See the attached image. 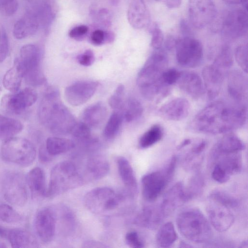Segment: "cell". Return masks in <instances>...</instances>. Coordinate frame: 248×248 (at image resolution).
Here are the masks:
<instances>
[{
    "label": "cell",
    "mask_w": 248,
    "mask_h": 248,
    "mask_svg": "<svg viewBox=\"0 0 248 248\" xmlns=\"http://www.w3.org/2000/svg\"><path fill=\"white\" fill-rule=\"evenodd\" d=\"M163 135L162 127L159 124H154L141 136L139 146L141 149L149 148L160 141Z\"/></svg>",
    "instance_id": "74e56055"
},
{
    "label": "cell",
    "mask_w": 248,
    "mask_h": 248,
    "mask_svg": "<svg viewBox=\"0 0 248 248\" xmlns=\"http://www.w3.org/2000/svg\"><path fill=\"white\" fill-rule=\"evenodd\" d=\"M39 155L40 160L43 162L49 161L52 156L48 154L46 147L40 148Z\"/></svg>",
    "instance_id": "6f0895ef"
},
{
    "label": "cell",
    "mask_w": 248,
    "mask_h": 248,
    "mask_svg": "<svg viewBox=\"0 0 248 248\" xmlns=\"http://www.w3.org/2000/svg\"><path fill=\"white\" fill-rule=\"evenodd\" d=\"M247 10L236 7L229 10L223 16L220 32L229 40H235L247 34L248 31Z\"/></svg>",
    "instance_id": "7c38bea8"
},
{
    "label": "cell",
    "mask_w": 248,
    "mask_h": 248,
    "mask_svg": "<svg viewBox=\"0 0 248 248\" xmlns=\"http://www.w3.org/2000/svg\"><path fill=\"white\" fill-rule=\"evenodd\" d=\"M26 178L22 173L9 170L2 174L0 186L5 200L11 205L24 206L28 200Z\"/></svg>",
    "instance_id": "ba28073f"
},
{
    "label": "cell",
    "mask_w": 248,
    "mask_h": 248,
    "mask_svg": "<svg viewBox=\"0 0 248 248\" xmlns=\"http://www.w3.org/2000/svg\"><path fill=\"white\" fill-rule=\"evenodd\" d=\"M206 210L210 224L219 232L228 230L234 221L233 209L216 200L208 198Z\"/></svg>",
    "instance_id": "5bb4252c"
},
{
    "label": "cell",
    "mask_w": 248,
    "mask_h": 248,
    "mask_svg": "<svg viewBox=\"0 0 248 248\" xmlns=\"http://www.w3.org/2000/svg\"><path fill=\"white\" fill-rule=\"evenodd\" d=\"M156 50L148 58L137 79L141 94L148 100H153L156 96L162 98L169 93V88L161 80L162 73L168 67V59L164 51Z\"/></svg>",
    "instance_id": "3957f363"
},
{
    "label": "cell",
    "mask_w": 248,
    "mask_h": 248,
    "mask_svg": "<svg viewBox=\"0 0 248 248\" xmlns=\"http://www.w3.org/2000/svg\"><path fill=\"white\" fill-rule=\"evenodd\" d=\"M108 110L102 102L94 103L86 108L82 114V122L89 127L100 125L105 120Z\"/></svg>",
    "instance_id": "f546056e"
},
{
    "label": "cell",
    "mask_w": 248,
    "mask_h": 248,
    "mask_svg": "<svg viewBox=\"0 0 248 248\" xmlns=\"http://www.w3.org/2000/svg\"><path fill=\"white\" fill-rule=\"evenodd\" d=\"M225 74L211 64L205 66L202 71V77L208 98L213 100L219 94Z\"/></svg>",
    "instance_id": "7402d4cb"
},
{
    "label": "cell",
    "mask_w": 248,
    "mask_h": 248,
    "mask_svg": "<svg viewBox=\"0 0 248 248\" xmlns=\"http://www.w3.org/2000/svg\"><path fill=\"white\" fill-rule=\"evenodd\" d=\"M56 223V214L52 209L45 207L38 211L34 218V228L41 241L47 243L53 239Z\"/></svg>",
    "instance_id": "e0dca14e"
},
{
    "label": "cell",
    "mask_w": 248,
    "mask_h": 248,
    "mask_svg": "<svg viewBox=\"0 0 248 248\" xmlns=\"http://www.w3.org/2000/svg\"><path fill=\"white\" fill-rule=\"evenodd\" d=\"M83 247L85 248H106V246L103 245L102 243L100 242L93 241V240H89L88 241H86L84 243Z\"/></svg>",
    "instance_id": "94428289"
},
{
    "label": "cell",
    "mask_w": 248,
    "mask_h": 248,
    "mask_svg": "<svg viewBox=\"0 0 248 248\" xmlns=\"http://www.w3.org/2000/svg\"><path fill=\"white\" fill-rule=\"evenodd\" d=\"M24 73L18 58L14 61L13 66L4 74L2 84L3 87L11 93L18 92L21 86Z\"/></svg>",
    "instance_id": "1f68e13d"
},
{
    "label": "cell",
    "mask_w": 248,
    "mask_h": 248,
    "mask_svg": "<svg viewBox=\"0 0 248 248\" xmlns=\"http://www.w3.org/2000/svg\"><path fill=\"white\" fill-rule=\"evenodd\" d=\"M117 165L120 177L130 194L134 196L137 194L138 185L136 177L130 163L123 156L117 159Z\"/></svg>",
    "instance_id": "83f0119b"
},
{
    "label": "cell",
    "mask_w": 248,
    "mask_h": 248,
    "mask_svg": "<svg viewBox=\"0 0 248 248\" xmlns=\"http://www.w3.org/2000/svg\"><path fill=\"white\" fill-rule=\"evenodd\" d=\"M176 83L182 91L193 99L201 98L205 92L202 78L194 72H181Z\"/></svg>",
    "instance_id": "603a6c76"
},
{
    "label": "cell",
    "mask_w": 248,
    "mask_h": 248,
    "mask_svg": "<svg viewBox=\"0 0 248 248\" xmlns=\"http://www.w3.org/2000/svg\"><path fill=\"white\" fill-rule=\"evenodd\" d=\"M7 247V246L5 245V244L0 242V248H5Z\"/></svg>",
    "instance_id": "e7e4bbea"
},
{
    "label": "cell",
    "mask_w": 248,
    "mask_h": 248,
    "mask_svg": "<svg viewBox=\"0 0 248 248\" xmlns=\"http://www.w3.org/2000/svg\"><path fill=\"white\" fill-rule=\"evenodd\" d=\"M37 97L33 89L26 88L19 92L3 95L0 101V107L8 113L20 114L34 104Z\"/></svg>",
    "instance_id": "9a60e30c"
},
{
    "label": "cell",
    "mask_w": 248,
    "mask_h": 248,
    "mask_svg": "<svg viewBox=\"0 0 248 248\" xmlns=\"http://www.w3.org/2000/svg\"><path fill=\"white\" fill-rule=\"evenodd\" d=\"M88 31L89 28L87 26L80 25L71 29L68 34L71 38L78 41H80L86 36Z\"/></svg>",
    "instance_id": "db71d44e"
},
{
    "label": "cell",
    "mask_w": 248,
    "mask_h": 248,
    "mask_svg": "<svg viewBox=\"0 0 248 248\" xmlns=\"http://www.w3.org/2000/svg\"><path fill=\"white\" fill-rule=\"evenodd\" d=\"M75 146L74 142L70 139L52 137L47 138L45 147L48 154L54 156L68 152Z\"/></svg>",
    "instance_id": "e575fe53"
},
{
    "label": "cell",
    "mask_w": 248,
    "mask_h": 248,
    "mask_svg": "<svg viewBox=\"0 0 248 248\" xmlns=\"http://www.w3.org/2000/svg\"><path fill=\"white\" fill-rule=\"evenodd\" d=\"M247 117V109L245 105L232 106L216 101L196 115L191 126L194 130L205 134L227 133L243 126Z\"/></svg>",
    "instance_id": "6da1fadb"
},
{
    "label": "cell",
    "mask_w": 248,
    "mask_h": 248,
    "mask_svg": "<svg viewBox=\"0 0 248 248\" xmlns=\"http://www.w3.org/2000/svg\"><path fill=\"white\" fill-rule=\"evenodd\" d=\"M0 155L6 162L27 167L34 161L36 151L34 145L28 140L14 137L4 140L0 147Z\"/></svg>",
    "instance_id": "8992f818"
},
{
    "label": "cell",
    "mask_w": 248,
    "mask_h": 248,
    "mask_svg": "<svg viewBox=\"0 0 248 248\" xmlns=\"http://www.w3.org/2000/svg\"><path fill=\"white\" fill-rule=\"evenodd\" d=\"M177 157L173 155L166 166L161 170L144 175L141 179L142 194L148 202L156 200L172 178L175 170Z\"/></svg>",
    "instance_id": "52a82bcc"
},
{
    "label": "cell",
    "mask_w": 248,
    "mask_h": 248,
    "mask_svg": "<svg viewBox=\"0 0 248 248\" xmlns=\"http://www.w3.org/2000/svg\"><path fill=\"white\" fill-rule=\"evenodd\" d=\"M114 40L112 33L97 29L92 32L90 35L91 43L95 46H100L107 43H110Z\"/></svg>",
    "instance_id": "f6af8a7d"
},
{
    "label": "cell",
    "mask_w": 248,
    "mask_h": 248,
    "mask_svg": "<svg viewBox=\"0 0 248 248\" xmlns=\"http://www.w3.org/2000/svg\"></svg>",
    "instance_id": "03108f58"
},
{
    "label": "cell",
    "mask_w": 248,
    "mask_h": 248,
    "mask_svg": "<svg viewBox=\"0 0 248 248\" xmlns=\"http://www.w3.org/2000/svg\"><path fill=\"white\" fill-rule=\"evenodd\" d=\"M124 91V86L122 84L119 85L113 94L109 99V105L115 110H121L124 106L123 100Z\"/></svg>",
    "instance_id": "c3c4849f"
},
{
    "label": "cell",
    "mask_w": 248,
    "mask_h": 248,
    "mask_svg": "<svg viewBox=\"0 0 248 248\" xmlns=\"http://www.w3.org/2000/svg\"><path fill=\"white\" fill-rule=\"evenodd\" d=\"M181 72L175 68H167L162 73L161 80L163 84L168 87L176 83L181 75Z\"/></svg>",
    "instance_id": "681fc988"
},
{
    "label": "cell",
    "mask_w": 248,
    "mask_h": 248,
    "mask_svg": "<svg viewBox=\"0 0 248 248\" xmlns=\"http://www.w3.org/2000/svg\"><path fill=\"white\" fill-rule=\"evenodd\" d=\"M190 104L188 101L181 97L174 98L163 104L158 109L159 115L163 119L179 121L188 115Z\"/></svg>",
    "instance_id": "ffe728a7"
},
{
    "label": "cell",
    "mask_w": 248,
    "mask_h": 248,
    "mask_svg": "<svg viewBox=\"0 0 248 248\" xmlns=\"http://www.w3.org/2000/svg\"><path fill=\"white\" fill-rule=\"evenodd\" d=\"M98 83L96 81L81 80L67 86L64 91L66 101L71 105L78 106L87 102L94 94Z\"/></svg>",
    "instance_id": "ac0fdd59"
},
{
    "label": "cell",
    "mask_w": 248,
    "mask_h": 248,
    "mask_svg": "<svg viewBox=\"0 0 248 248\" xmlns=\"http://www.w3.org/2000/svg\"><path fill=\"white\" fill-rule=\"evenodd\" d=\"M127 15L129 24L135 29H142L151 24V15L144 0H132Z\"/></svg>",
    "instance_id": "44dd1931"
},
{
    "label": "cell",
    "mask_w": 248,
    "mask_h": 248,
    "mask_svg": "<svg viewBox=\"0 0 248 248\" xmlns=\"http://www.w3.org/2000/svg\"><path fill=\"white\" fill-rule=\"evenodd\" d=\"M208 198L226 204L233 209L237 208L239 206V202L236 199L221 190L217 189L212 191Z\"/></svg>",
    "instance_id": "b9f144b4"
},
{
    "label": "cell",
    "mask_w": 248,
    "mask_h": 248,
    "mask_svg": "<svg viewBox=\"0 0 248 248\" xmlns=\"http://www.w3.org/2000/svg\"><path fill=\"white\" fill-rule=\"evenodd\" d=\"M177 62L181 66L194 68L198 66L203 58L201 42L192 35L177 38L174 48Z\"/></svg>",
    "instance_id": "30bf717a"
},
{
    "label": "cell",
    "mask_w": 248,
    "mask_h": 248,
    "mask_svg": "<svg viewBox=\"0 0 248 248\" xmlns=\"http://www.w3.org/2000/svg\"><path fill=\"white\" fill-rule=\"evenodd\" d=\"M188 201L184 185L179 182L167 191L159 206L162 214L166 217Z\"/></svg>",
    "instance_id": "d6986e66"
},
{
    "label": "cell",
    "mask_w": 248,
    "mask_h": 248,
    "mask_svg": "<svg viewBox=\"0 0 248 248\" xmlns=\"http://www.w3.org/2000/svg\"><path fill=\"white\" fill-rule=\"evenodd\" d=\"M192 142V140L191 139H186L184 140L182 142L180 143V144L177 146V149L178 150H180L186 146H188Z\"/></svg>",
    "instance_id": "6125c7cd"
},
{
    "label": "cell",
    "mask_w": 248,
    "mask_h": 248,
    "mask_svg": "<svg viewBox=\"0 0 248 248\" xmlns=\"http://www.w3.org/2000/svg\"><path fill=\"white\" fill-rule=\"evenodd\" d=\"M22 216L12 206L6 204L0 205V219L7 223H16L22 220Z\"/></svg>",
    "instance_id": "7bdbcfd3"
},
{
    "label": "cell",
    "mask_w": 248,
    "mask_h": 248,
    "mask_svg": "<svg viewBox=\"0 0 248 248\" xmlns=\"http://www.w3.org/2000/svg\"><path fill=\"white\" fill-rule=\"evenodd\" d=\"M9 230L8 229L0 226V237L7 239Z\"/></svg>",
    "instance_id": "be15d7a7"
},
{
    "label": "cell",
    "mask_w": 248,
    "mask_h": 248,
    "mask_svg": "<svg viewBox=\"0 0 248 248\" xmlns=\"http://www.w3.org/2000/svg\"><path fill=\"white\" fill-rule=\"evenodd\" d=\"M39 117L44 125L57 135L71 133L77 124L74 116L60 101L59 92L54 88L49 89L42 99Z\"/></svg>",
    "instance_id": "7a4b0ae2"
},
{
    "label": "cell",
    "mask_w": 248,
    "mask_h": 248,
    "mask_svg": "<svg viewBox=\"0 0 248 248\" xmlns=\"http://www.w3.org/2000/svg\"><path fill=\"white\" fill-rule=\"evenodd\" d=\"M149 31L151 35V46L156 50L160 49L164 41L163 33L158 23H151Z\"/></svg>",
    "instance_id": "ee69618b"
},
{
    "label": "cell",
    "mask_w": 248,
    "mask_h": 248,
    "mask_svg": "<svg viewBox=\"0 0 248 248\" xmlns=\"http://www.w3.org/2000/svg\"><path fill=\"white\" fill-rule=\"evenodd\" d=\"M204 186V180L200 172L194 174L190 179L185 191L188 200L198 197L201 194Z\"/></svg>",
    "instance_id": "f35d334b"
},
{
    "label": "cell",
    "mask_w": 248,
    "mask_h": 248,
    "mask_svg": "<svg viewBox=\"0 0 248 248\" xmlns=\"http://www.w3.org/2000/svg\"><path fill=\"white\" fill-rule=\"evenodd\" d=\"M123 121V115L120 111L115 110L108 119L104 130V136L108 139L113 138L117 134Z\"/></svg>",
    "instance_id": "ab89813d"
},
{
    "label": "cell",
    "mask_w": 248,
    "mask_h": 248,
    "mask_svg": "<svg viewBox=\"0 0 248 248\" xmlns=\"http://www.w3.org/2000/svg\"><path fill=\"white\" fill-rule=\"evenodd\" d=\"M28 84L32 86L42 84L45 78L40 68L41 51L36 45L27 44L21 47L18 58Z\"/></svg>",
    "instance_id": "9c48e42d"
},
{
    "label": "cell",
    "mask_w": 248,
    "mask_h": 248,
    "mask_svg": "<svg viewBox=\"0 0 248 248\" xmlns=\"http://www.w3.org/2000/svg\"><path fill=\"white\" fill-rule=\"evenodd\" d=\"M9 40L7 33L2 28L0 36V62L7 58L9 52Z\"/></svg>",
    "instance_id": "f5cc1de1"
},
{
    "label": "cell",
    "mask_w": 248,
    "mask_h": 248,
    "mask_svg": "<svg viewBox=\"0 0 248 248\" xmlns=\"http://www.w3.org/2000/svg\"><path fill=\"white\" fill-rule=\"evenodd\" d=\"M71 133L80 141L87 142L91 140L90 127L82 122L77 123Z\"/></svg>",
    "instance_id": "7dc6e473"
},
{
    "label": "cell",
    "mask_w": 248,
    "mask_h": 248,
    "mask_svg": "<svg viewBox=\"0 0 248 248\" xmlns=\"http://www.w3.org/2000/svg\"><path fill=\"white\" fill-rule=\"evenodd\" d=\"M124 239L126 244L132 248H142L144 243L138 233L135 231L128 232L125 235Z\"/></svg>",
    "instance_id": "f907efd6"
},
{
    "label": "cell",
    "mask_w": 248,
    "mask_h": 248,
    "mask_svg": "<svg viewBox=\"0 0 248 248\" xmlns=\"http://www.w3.org/2000/svg\"><path fill=\"white\" fill-rule=\"evenodd\" d=\"M164 4L169 9H173L179 7L182 2V0H154Z\"/></svg>",
    "instance_id": "9f6ffc18"
},
{
    "label": "cell",
    "mask_w": 248,
    "mask_h": 248,
    "mask_svg": "<svg viewBox=\"0 0 248 248\" xmlns=\"http://www.w3.org/2000/svg\"><path fill=\"white\" fill-rule=\"evenodd\" d=\"M82 175L76 165L71 161H63L52 169L46 197H54L81 185Z\"/></svg>",
    "instance_id": "5b68a950"
},
{
    "label": "cell",
    "mask_w": 248,
    "mask_h": 248,
    "mask_svg": "<svg viewBox=\"0 0 248 248\" xmlns=\"http://www.w3.org/2000/svg\"><path fill=\"white\" fill-rule=\"evenodd\" d=\"M78 63L83 66H88L92 65L94 61V56L93 52L88 49L77 57Z\"/></svg>",
    "instance_id": "11a10c76"
},
{
    "label": "cell",
    "mask_w": 248,
    "mask_h": 248,
    "mask_svg": "<svg viewBox=\"0 0 248 248\" xmlns=\"http://www.w3.org/2000/svg\"><path fill=\"white\" fill-rule=\"evenodd\" d=\"M177 239V233L171 222H168L162 225L156 235V244L160 248L170 247Z\"/></svg>",
    "instance_id": "d590c367"
},
{
    "label": "cell",
    "mask_w": 248,
    "mask_h": 248,
    "mask_svg": "<svg viewBox=\"0 0 248 248\" xmlns=\"http://www.w3.org/2000/svg\"><path fill=\"white\" fill-rule=\"evenodd\" d=\"M27 184L34 198L46 197L47 188L45 174L39 167L32 169L26 178Z\"/></svg>",
    "instance_id": "4316f807"
},
{
    "label": "cell",
    "mask_w": 248,
    "mask_h": 248,
    "mask_svg": "<svg viewBox=\"0 0 248 248\" xmlns=\"http://www.w3.org/2000/svg\"><path fill=\"white\" fill-rule=\"evenodd\" d=\"M209 160L211 167H217L230 178L239 172L242 168L241 152H221L212 148Z\"/></svg>",
    "instance_id": "2e32d148"
},
{
    "label": "cell",
    "mask_w": 248,
    "mask_h": 248,
    "mask_svg": "<svg viewBox=\"0 0 248 248\" xmlns=\"http://www.w3.org/2000/svg\"><path fill=\"white\" fill-rule=\"evenodd\" d=\"M164 218L159 205L147 206L140 211L135 222L142 227L155 229L161 223Z\"/></svg>",
    "instance_id": "484cf974"
},
{
    "label": "cell",
    "mask_w": 248,
    "mask_h": 248,
    "mask_svg": "<svg viewBox=\"0 0 248 248\" xmlns=\"http://www.w3.org/2000/svg\"><path fill=\"white\" fill-rule=\"evenodd\" d=\"M109 170L107 160L102 157L94 156L90 158L86 165L85 179L98 180L105 177Z\"/></svg>",
    "instance_id": "4dcf8cb0"
},
{
    "label": "cell",
    "mask_w": 248,
    "mask_h": 248,
    "mask_svg": "<svg viewBox=\"0 0 248 248\" xmlns=\"http://www.w3.org/2000/svg\"><path fill=\"white\" fill-rule=\"evenodd\" d=\"M176 40L177 38H175L172 35L168 36L165 41V46L166 49L169 50L174 49Z\"/></svg>",
    "instance_id": "680465c9"
},
{
    "label": "cell",
    "mask_w": 248,
    "mask_h": 248,
    "mask_svg": "<svg viewBox=\"0 0 248 248\" xmlns=\"http://www.w3.org/2000/svg\"><path fill=\"white\" fill-rule=\"evenodd\" d=\"M40 21L35 12L28 11L15 24L13 35L17 39H22L34 34L39 29Z\"/></svg>",
    "instance_id": "d4e9b609"
},
{
    "label": "cell",
    "mask_w": 248,
    "mask_h": 248,
    "mask_svg": "<svg viewBox=\"0 0 248 248\" xmlns=\"http://www.w3.org/2000/svg\"><path fill=\"white\" fill-rule=\"evenodd\" d=\"M23 128L19 120L0 114V140H5L15 137Z\"/></svg>",
    "instance_id": "836d02e7"
},
{
    "label": "cell",
    "mask_w": 248,
    "mask_h": 248,
    "mask_svg": "<svg viewBox=\"0 0 248 248\" xmlns=\"http://www.w3.org/2000/svg\"><path fill=\"white\" fill-rule=\"evenodd\" d=\"M225 3L231 5H242L247 9V0H222Z\"/></svg>",
    "instance_id": "91938a15"
},
{
    "label": "cell",
    "mask_w": 248,
    "mask_h": 248,
    "mask_svg": "<svg viewBox=\"0 0 248 248\" xmlns=\"http://www.w3.org/2000/svg\"><path fill=\"white\" fill-rule=\"evenodd\" d=\"M228 93L234 101L242 104L247 98L248 81L244 73L233 70L228 74Z\"/></svg>",
    "instance_id": "cb8c5ba5"
},
{
    "label": "cell",
    "mask_w": 248,
    "mask_h": 248,
    "mask_svg": "<svg viewBox=\"0 0 248 248\" xmlns=\"http://www.w3.org/2000/svg\"><path fill=\"white\" fill-rule=\"evenodd\" d=\"M123 198L111 188L101 186L87 192L84 197V203L91 212L99 214L116 208Z\"/></svg>",
    "instance_id": "8fae6325"
},
{
    "label": "cell",
    "mask_w": 248,
    "mask_h": 248,
    "mask_svg": "<svg viewBox=\"0 0 248 248\" xmlns=\"http://www.w3.org/2000/svg\"><path fill=\"white\" fill-rule=\"evenodd\" d=\"M177 227L186 239L196 243H205L212 236L210 223L198 209L189 208L181 212L176 218Z\"/></svg>",
    "instance_id": "277c9868"
},
{
    "label": "cell",
    "mask_w": 248,
    "mask_h": 248,
    "mask_svg": "<svg viewBox=\"0 0 248 248\" xmlns=\"http://www.w3.org/2000/svg\"><path fill=\"white\" fill-rule=\"evenodd\" d=\"M212 148L221 152H241L245 149V145L236 135L228 133L219 139Z\"/></svg>",
    "instance_id": "d6a6232c"
},
{
    "label": "cell",
    "mask_w": 248,
    "mask_h": 248,
    "mask_svg": "<svg viewBox=\"0 0 248 248\" xmlns=\"http://www.w3.org/2000/svg\"><path fill=\"white\" fill-rule=\"evenodd\" d=\"M217 9L214 0H189L188 16L189 23L197 30L211 25L216 19Z\"/></svg>",
    "instance_id": "4fadbf2b"
},
{
    "label": "cell",
    "mask_w": 248,
    "mask_h": 248,
    "mask_svg": "<svg viewBox=\"0 0 248 248\" xmlns=\"http://www.w3.org/2000/svg\"><path fill=\"white\" fill-rule=\"evenodd\" d=\"M0 7L5 15L12 16L17 11L18 2L17 0H0Z\"/></svg>",
    "instance_id": "816d5d0a"
},
{
    "label": "cell",
    "mask_w": 248,
    "mask_h": 248,
    "mask_svg": "<svg viewBox=\"0 0 248 248\" xmlns=\"http://www.w3.org/2000/svg\"><path fill=\"white\" fill-rule=\"evenodd\" d=\"M143 111L140 102L136 99L130 98L126 105L124 117L127 122H131L139 118Z\"/></svg>",
    "instance_id": "60d3db41"
},
{
    "label": "cell",
    "mask_w": 248,
    "mask_h": 248,
    "mask_svg": "<svg viewBox=\"0 0 248 248\" xmlns=\"http://www.w3.org/2000/svg\"><path fill=\"white\" fill-rule=\"evenodd\" d=\"M233 54L230 46L223 45L217 54L213 65L226 74L233 64Z\"/></svg>",
    "instance_id": "8d00e7d4"
},
{
    "label": "cell",
    "mask_w": 248,
    "mask_h": 248,
    "mask_svg": "<svg viewBox=\"0 0 248 248\" xmlns=\"http://www.w3.org/2000/svg\"><path fill=\"white\" fill-rule=\"evenodd\" d=\"M234 57L238 65L244 72L247 73L248 69V46L241 44L235 49Z\"/></svg>",
    "instance_id": "bcb514c9"
},
{
    "label": "cell",
    "mask_w": 248,
    "mask_h": 248,
    "mask_svg": "<svg viewBox=\"0 0 248 248\" xmlns=\"http://www.w3.org/2000/svg\"><path fill=\"white\" fill-rule=\"evenodd\" d=\"M7 239L14 248L39 247V243L30 232L22 229L9 230Z\"/></svg>",
    "instance_id": "f1b7e54d"
}]
</instances>
